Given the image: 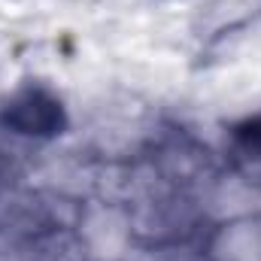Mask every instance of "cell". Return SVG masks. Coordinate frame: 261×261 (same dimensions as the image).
<instances>
[{"instance_id": "obj_1", "label": "cell", "mask_w": 261, "mask_h": 261, "mask_svg": "<svg viewBox=\"0 0 261 261\" xmlns=\"http://www.w3.org/2000/svg\"><path fill=\"white\" fill-rule=\"evenodd\" d=\"M58 103L46 100L40 94H28L24 100H18L12 107V113H6V122H12L15 128L28 130V134H40V130H52L58 125Z\"/></svg>"}]
</instances>
